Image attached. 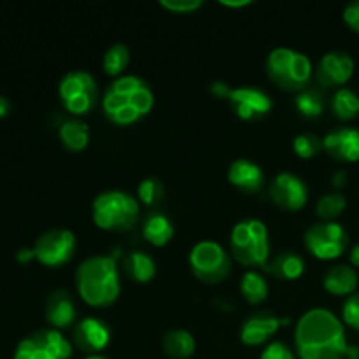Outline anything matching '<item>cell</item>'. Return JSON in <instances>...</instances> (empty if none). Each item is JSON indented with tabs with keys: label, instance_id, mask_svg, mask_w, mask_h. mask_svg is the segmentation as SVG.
<instances>
[{
	"label": "cell",
	"instance_id": "cell-1",
	"mask_svg": "<svg viewBox=\"0 0 359 359\" xmlns=\"http://www.w3.org/2000/svg\"><path fill=\"white\" fill-rule=\"evenodd\" d=\"M294 351L300 359H359V349L349 346L346 325L335 312L314 307L294 326Z\"/></svg>",
	"mask_w": 359,
	"mask_h": 359
},
{
	"label": "cell",
	"instance_id": "cell-2",
	"mask_svg": "<svg viewBox=\"0 0 359 359\" xmlns=\"http://www.w3.org/2000/svg\"><path fill=\"white\" fill-rule=\"evenodd\" d=\"M154 107V93L149 84L135 74L116 77L102 97L105 118L119 126H130L146 118Z\"/></svg>",
	"mask_w": 359,
	"mask_h": 359
},
{
	"label": "cell",
	"instance_id": "cell-3",
	"mask_svg": "<svg viewBox=\"0 0 359 359\" xmlns=\"http://www.w3.org/2000/svg\"><path fill=\"white\" fill-rule=\"evenodd\" d=\"M76 287L81 300L90 307L105 309L121 294V273L118 256L95 255L84 259L76 270Z\"/></svg>",
	"mask_w": 359,
	"mask_h": 359
},
{
	"label": "cell",
	"instance_id": "cell-4",
	"mask_svg": "<svg viewBox=\"0 0 359 359\" xmlns=\"http://www.w3.org/2000/svg\"><path fill=\"white\" fill-rule=\"evenodd\" d=\"M95 226L105 231H128L135 228L140 217V202L132 193L107 189L95 196L91 203Z\"/></svg>",
	"mask_w": 359,
	"mask_h": 359
},
{
	"label": "cell",
	"instance_id": "cell-5",
	"mask_svg": "<svg viewBox=\"0 0 359 359\" xmlns=\"http://www.w3.org/2000/svg\"><path fill=\"white\" fill-rule=\"evenodd\" d=\"M231 256L248 270L265 269L270 259V233L258 217L238 221L230 233Z\"/></svg>",
	"mask_w": 359,
	"mask_h": 359
},
{
	"label": "cell",
	"instance_id": "cell-6",
	"mask_svg": "<svg viewBox=\"0 0 359 359\" xmlns=\"http://www.w3.org/2000/svg\"><path fill=\"white\" fill-rule=\"evenodd\" d=\"M266 76L272 83L286 91L307 90L314 77V65L305 53L298 49L279 46L269 53L265 62Z\"/></svg>",
	"mask_w": 359,
	"mask_h": 359
},
{
	"label": "cell",
	"instance_id": "cell-7",
	"mask_svg": "<svg viewBox=\"0 0 359 359\" xmlns=\"http://www.w3.org/2000/svg\"><path fill=\"white\" fill-rule=\"evenodd\" d=\"M193 276L203 284H219L230 276L231 259L226 249L216 241L196 242L188 256Z\"/></svg>",
	"mask_w": 359,
	"mask_h": 359
},
{
	"label": "cell",
	"instance_id": "cell-8",
	"mask_svg": "<svg viewBox=\"0 0 359 359\" xmlns=\"http://www.w3.org/2000/svg\"><path fill=\"white\" fill-rule=\"evenodd\" d=\"M58 95L63 107L72 116L90 114L98 104L97 79L88 70H70L60 79Z\"/></svg>",
	"mask_w": 359,
	"mask_h": 359
},
{
	"label": "cell",
	"instance_id": "cell-9",
	"mask_svg": "<svg viewBox=\"0 0 359 359\" xmlns=\"http://www.w3.org/2000/svg\"><path fill=\"white\" fill-rule=\"evenodd\" d=\"M304 244L314 258L333 262L349 249V233L339 221H318L307 228Z\"/></svg>",
	"mask_w": 359,
	"mask_h": 359
},
{
	"label": "cell",
	"instance_id": "cell-10",
	"mask_svg": "<svg viewBox=\"0 0 359 359\" xmlns=\"http://www.w3.org/2000/svg\"><path fill=\"white\" fill-rule=\"evenodd\" d=\"M72 344L62 332L42 328L20 340L13 359H70Z\"/></svg>",
	"mask_w": 359,
	"mask_h": 359
},
{
	"label": "cell",
	"instance_id": "cell-11",
	"mask_svg": "<svg viewBox=\"0 0 359 359\" xmlns=\"http://www.w3.org/2000/svg\"><path fill=\"white\" fill-rule=\"evenodd\" d=\"M77 241L69 228H51L37 237L34 244L35 259L48 269H60L72 259Z\"/></svg>",
	"mask_w": 359,
	"mask_h": 359
},
{
	"label": "cell",
	"instance_id": "cell-12",
	"mask_svg": "<svg viewBox=\"0 0 359 359\" xmlns=\"http://www.w3.org/2000/svg\"><path fill=\"white\" fill-rule=\"evenodd\" d=\"M269 195L279 209L297 212L309 200V186L293 172H279L269 186Z\"/></svg>",
	"mask_w": 359,
	"mask_h": 359
},
{
	"label": "cell",
	"instance_id": "cell-13",
	"mask_svg": "<svg viewBox=\"0 0 359 359\" xmlns=\"http://www.w3.org/2000/svg\"><path fill=\"white\" fill-rule=\"evenodd\" d=\"M228 102L231 111L242 121H259L273 109L272 97L265 90L256 86L231 88Z\"/></svg>",
	"mask_w": 359,
	"mask_h": 359
},
{
	"label": "cell",
	"instance_id": "cell-14",
	"mask_svg": "<svg viewBox=\"0 0 359 359\" xmlns=\"http://www.w3.org/2000/svg\"><path fill=\"white\" fill-rule=\"evenodd\" d=\"M356 63L346 51H328L321 56L314 69V77L325 88H344L353 77Z\"/></svg>",
	"mask_w": 359,
	"mask_h": 359
},
{
	"label": "cell",
	"instance_id": "cell-15",
	"mask_svg": "<svg viewBox=\"0 0 359 359\" xmlns=\"http://www.w3.org/2000/svg\"><path fill=\"white\" fill-rule=\"evenodd\" d=\"M72 342L76 344L77 349L86 353L88 356L100 354L111 344V328L100 318L88 316L74 325Z\"/></svg>",
	"mask_w": 359,
	"mask_h": 359
},
{
	"label": "cell",
	"instance_id": "cell-16",
	"mask_svg": "<svg viewBox=\"0 0 359 359\" xmlns=\"http://www.w3.org/2000/svg\"><path fill=\"white\" fill-rule=\"evenodd\" d=\"M323 151L342 163L359 161V130L353 126H339L323 137Z\"/></svg>",
	"mask_w": 359,
	"mask_h": 359
},
{
	"label": "cell",
	"instance_id": "cell-17",
	"mask_svg": "<svg viewBox=\"0 0 359 359\" xmlns=\"http://www.w3.org/2000/svg\"><path fill=\"white\" fill-rule=\"evenodd\" d=\"M283 325V319L269 311H258L249 316L241 326V340L248 347H259L269 342Z\"/></svg>",
	"mask_w": 359,
	"mask_h": 359
},
{
	"label": "cell",
	"instance_id": "cell-18",
	"mask_svg": "<svg viewBox=\"0 0 359 359\" xmlns=\"http://www.w3.org/2000/svg\"><path fill=\"white\" fill-rule=\"evenodd\" d=\"M44 318L48 321L49 328L58 330V332L76 325L77 311L69 291L55 290L49 294L48 300H46Z\"/></svg>",
	"mask_w": 359,
	"mask_h": 359
},
{
	"label": "cell",
	"instance_id": "cell-19",
	"mask_svg": "<svg viewBox=\"0 0 359 359\" xmlns=\"http://www.w3.org/2000/svg\"><path fill=\"white\" fill-rule=\"evenodd\" d=\"M228 182L242 193H259L265 186V172L256 161L238 158L228 167Z\"/></svg>",
	"mask_w": 359,
	"mask_h": 359
},
{
	"label": "cell",
	"instance_id": "cell-20",
	"mask_svg": "<svg viewBox=\"0 0 359 359\" xmlns=\"http://www.w3.org/2000/svg\"><path fill=\"white\" fill-rule=\"evenodd\" d=\"M359 284V276L356 269L347 263H339L326 270L323 277V287L333 297H351L356 293Z\"/></svg>",
	"mask_w": 359,
	"mask_h": 359
},
{
	"label": "cell",
	"instance_id": "cell-21",
	"mask_svg": "<svg viewBox=\"0 0 359 359\" xmlns=\"http://www.w3.org/2000/svg\"><path fill=\"white\" fill-rule=\"evenodd\" d=\"M305 259L297 251H283L277 256L269 259L265 265V272L270 273L276 279L284 283H293L298 280L305 273Z\"/></svg>",
	"mask_w": 359,
	"mask_h": 359
},
{
	"label": "cell",
	"instance_id": "cell-22",
	"mask_svg": "<svg viewBox=\"0 0 359 359\" xmlns=\"http://www.w3.org/2000/svg\"><path fill=\"white\" fill-rule=\"evenodd\" d=\"M121 270L132 283L147 284L156 276V262L146 251H130L123 256Z\"/></svg>",
	"mask_w": 359,
	"mask_h": 359
},
{
	"label": "cell",
	"instance_id": "cell-23",
	"mask_svg": "<svg viewBox=\"0 0 359 359\" xmlns=\"http://www.w3.org/2000/svg\"><path fill=\"white\" fill-rule=\"evenodd\" d=\"M140 233L154 248H165L174 238L175 228L167 214L160 212V210H151L144 217Z\"/></svg>",
	"mask_w": 359,
	"mask_h": 359
},
{
	"label": "cell",
	"instance_id": "cell-24",
	"mask_svg": "<svg viewBox=\"0 0 359 359\" xmlns=\"http://www.w3.org/2000/svg\"><path fill=\"white\" fill-rule=\"evenodd\" d=\"M58 135L65 149L79 153V151L86 149L88 144H90V126L79 118L65 119L60 125Z\"/></svg>",
	"mask_w": 359,
	"mask_h": 359
},
{
	"label": "cell",
	"instance_id": "cell-25",
	"mask_svg": "<svg viewBox=\"0 0 359 359\" xmlns=\"http://www.w3.org/2000/svg\"><path fill=\"white\" fill-rule=\"evenodd\" d=\"M161 344H163L165 354H168L172 359H188L193 356L196 349L195 337L188 330L182 328L168 330L163 335Z\"/></svg>",
	"mask_w": 359,
	"mask_h": 359
},
{
	"label": "cell",
	"instance_id": "cell-26",
	"mask_svg": "<svg viewBox=\"0 0 359 359\" xmlns=\"http://www.w3.org/2000/svg\"><path fill=\"white\" fill-rule=\"evenodd\" d=\"M269 283L258 270H248L241 279V293L251 305H259L269 298Z\"/></svg>",
	"mask_w": 359,
	"mask_h": 359
},
{
	"label": "cell",
	"instance_id": "cell-27",
	"mask_svg": "<svg viewBox=\"0 0 359 359\" xmlns=\"http://www.w3.org/2000/svg\"><path fill=\"white\" fill-rule=\"evenodd\" d=\"M332 112L340 121H351L359 114V95L351 88L344 86L335 90L332 102Z\"/></svg>",
	"mask_w": 359,
	"mask_h": 359
},
{
	"label": "cell",
	"instance_id": "cell-28",
	"mask_svg": "<svg viewBox=\"0 0 359 359\" xmlns=\"http://www.w3.org/2000/svg\"><path fill=\"white\" fill-rule=\"evenodd\" d=\"M130 63V49L123 42H116L105 51L102 60V69L107 76L121 77L125 76V70Z\"/></svg>",
	"mask_w": 359,
	"mask_h": 359
},
{
	"label": "cell",
	"instance_id": "cell-29",
	"mask_svg": "<svg viewBox=\"0 0 359 359\" xmlns=\"http://www.w3.org/2000/svg\"><path fill=\"white\" fill-rule=\"evenodd\" d=\"M347 207V198L340 191H332L323 195L316 203V214L321 221H335L342 216Z\"/></svg>",
	"mask_w": 359,
	"mask_h": 359
},
{
	"label": "cell",
	"instance_id": "cell-30",
	"mask_svg": "<svg viewBox=\"0 0 359 359\" xmlns=\"http://www.w3.org/2000/svg\"><path fill=\"white\" fill-rule=\"evenodd\" d=\"M294 107L297 111L300 112V116L307 119H314L319 118L325 111V98L319 91L316 90H304L297 95L294 98Z\"/></svg>",
	"mask_w": 359,
	"mask_h": 359
},
{
	"label": "cell",
	"instance_id": "cell-31",
	"mask_svg": "<svg viewBox=\"0 0 359 359\" xmlns=\"http://www.w3.org/2000/svg\"><path fill=\"white\" fill-rule=\"evenodd\" d=\"M165 198V184L156 177H146L137 186V200L146 207H158Z\"/></svg>",
	"mask_w": 359,
	"mask_h": 359
},
{
	"label": "cell",
	"instance_id": "cell-32",
	"mask_svg": "<svg viewBox=\"0 0 359 359\" xmlns=\"http://www.w3.org/2000/svg\"><path fill=\"white\" fill-rule=\"evenodd\" d=\"M293 151L304 160H311L323 151V139L311 132L300 133V135L294 137Z\"/></svg>",
	"mask_w": 359,
	"mask_h": 359
},
{
	"label": "cell",
	"instance_id": "cell-33",
	"mask_svg": "<svg viewBox=\"0 0 359 359\" xmlns=\"http://www.w3.org/2000/svg\"><path fill=\"white\" fill-rule=\"evenodd\" d=\"M342 323L349 328L359 332V293L346 298L342 307Z\"/></svg>",
	"mask_w": 359,
	"mask_h": 359
},
{
	"label": "cell",
	"instance_id": "cell-34",
	"mask_svg": "<svg viewBox=\"0 0 359 359\" xmlns=\"http://www.w3.org/2000/svg\"><path fill=\"white\" fill-rule=\"evenodd\" d=\"M259 359H297V356L290 346L276 340V342H270L269 346H265V349L259 354Z\"/></svg>",
	"mask_w": 359,
	"mask_h": 359
},
{
	"label": "cell",
	"instance_id": "cell-35",
	"mask_svg": "<svg viewBox=\"0 0 359 359\" xmlns=\"http://www.w3.org/2000/svg\"><path fill=\"white\" fill-rule=\"evenodd\" d=\"M160 6L170 13L186 14L198 11L203 6L202 0H160Z\"/></svg>",
	"mask_w": 359,
	"mask_h": 359
},
{
	"label": "cell",
	"instance_id": "cell-36",
	"mask_svg": "<svg viewBox=\"0 0 359 359\" xmlns=\"http://www.w3.org/2000/svg\"><path fill=\"white\" fill-rule=\"evenodd\" d=\"M342 16L347 27H349L353 32H356V34H359V0H354V2L347 4Z\"/></svg>",
	"mask_w": 359,
	"mask_h": 359
},
{
	"label": "cell",
	"instance_id": "cell-37",
	"mask_svg": "<svg viewBox=\"0 0 359 359\" xmlns=\"http://www.w3.org/2000/svg\"><path fill=\"white\" fill-rule=\"evenodd\" d=\"M230 91L231 88L224 81H216V83L210 84V93L217 98H228L230 97Z\"/></svg>",
	"mask_w": 359,
	"mask_h": 359
},
{
	"label": "cell",
	"instance_id": "cell-38",
	"mask_svg": "<svg viewBox=\"0 0 359 359\" xmlns=\"http://www.w3.org/2000/svg\"><path fill=\"white\" fill-rule=\"evenodd\" d=\"M16 259L20 263H30L32 259H35L34 248H21L16 251Z\"/></svg>",
	"mask_w": 359,
	"mask_h": 359
},
{
	"label": "cell",
	"instance_id": "cell-39",
	"mask_svg": "<svg viewBox=\"0 0 359 359\" xmlns=\"http://www.w3.org/2000/svg\"><path fill=\"white\" fill-rule=\"evenodd\" d=\"M347 179H349V177H347L346 170H337L335 174H333L332 182H333V186H335V188H342V186H346Z\"/></svg>",
	"mask_w": 359,
	"mask_h": 359
},
{
	"label": "cell",
	"instance_id": "cell-40",
	"mask_svg": "<svg viewBox=\"0 0 359 359\" xmlns=\"http://www.w3.org/2000/svg\"><path fill=\"white\" fill-rule=\"evenodd\" d=\"M349 263L354 269H359V244H354L349 249Z\"/></svg>",
	"mask_w": 359,
	"mask_h": 359
},
{
	"label": "cell",
	"instance_id": "cell-41",
	"mask_svg": "<svg viewBox=\"0 0 359 359\" xmlns=\"http://www.w3.org/2000/svg\"><path fill=\"white\" fill-rule=\"evenodd\" d=\"M219 4L224 7H237L238 9V7L251 6L252 0H237V2H235V0H219Z\"/></svg>",
	"mask_w": 359,
	"mask_h": 359
},
{
	"label": "cell",
	"instance_id": "cell-42",
	"mask_svg": "<svg viewBox=\"0 0 359 359\" xmlns=\"http://www.w3.org/2000/svg\"><path fill=\"white\" fill-rule=\"evenodd\" d=\"M11 112V102L9 98L4 97V95H0V119L6 118L7 114Z\"/></svg>",
	"mask_w": 359,
	"mask_h": 359
},
{
	"label": "cell",
	"instance_id": "cell-43",
	"mask_svg": "<svg viewBox=\"0 0 359 359\" xmlns=\"http://www.w3.org/2000/svg\"><path fill=\"white\" fill-rule=\"evenodd\" d=\"M83 359H109V358L102 356V354H91V356H86V358H83Z\"/></svg>",
	"mask_w": 359,
	"mask_h": 359
}]
</instances>
